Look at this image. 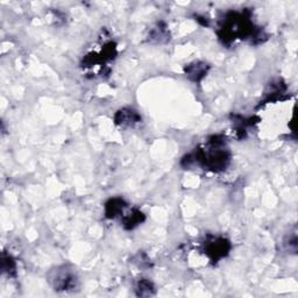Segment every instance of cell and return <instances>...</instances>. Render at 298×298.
I'll return each mask as SVG.
<instances>
[{
    "mask_svg": "<svg viewBox=\"0 0 298 298\" xmlns=\"http://www.w3.org/2000/svg\"><path fill=\"white\" fill-rule=\"evenodd\" d=\"M229 244L224 239H214L206 245V253L212 261H218L228 253Z\"/></svg>",
    "mask_w": 298,
    "mask_h": 298,
    "instance_id": "obj_1",
    "label": "cell"
},
{
    "mask_svg": "<svg viewBox=\"0 0 298 298\" xmlns=\"http://www.w3.org/2000/svg\"><path fill=\"white\" fill-rule=\"evenodd\" d=\"M74 285V277L71 273L68 270H62V272L56 273L54 277V287L57 290H67V289L73 288Z\"/></svg>",
    "mask_w": 298,
    "mask_h": 298,
    "instance_id": "obj_2",
    "label": "cell"
},
{
    "mask_svg": "<svg viewBox=\"0 0 298 298\" xmlns=\"http://www.w3.org/2000/svg\"><path fill=\"white\" fill-rule=\"evenodd\" d=\"M140 121L139 114L135 111L130 110V108H123L117 113L116 123L118 125H127L130 126L133 124Z\"/></svg>",
    "mask_w": 298,
    "mask_h": 298,
    "instance_id": "obj_3",
    "label": "cell"
},
{
    "mask_svg": "<svg viewBox=\"0 0 298 298\" xmlns=\"http://www.w3.org/2000/svg\"><path fill=\"white\" fill-rule=\"evenodd\" d=\"M186 74H188L189 77L192 80H195V82H198V80H200L204 77V74H206L207 71V65L204 63H194L188 65V67L185 68Z\"/></svg>",
    "mask_w": 298,
    "mask_h": 298,
    "instance_id": "obj_4",
    "label": "cell"
},
{
    "mask_svg": "<svg viewBox=\"0 0 298 298\" xmlns=\"http://www.w3.org/2000/svg\"><path fill=\"white\" fill-rule=\"evenodd\" d=\"M125 206L126 205L123 199H119V198L111 199L106 204V216L108 218H114V217H117L120 212H123Z\"/></svg>",
    "mask_w": 298,
    "mask_h": 298,
    "instance_id": "obj_5",
    "label": "cell"
},
{
    "mask_svg": "<svg viewBox=\"0 0 298 298\" xmlns=\"http://www.w3.org/2000/svg\"><path fill=\"white\" fill-rule=\"evenodd\" d=\"M144 220V217H142V213L139 212V211H134L132 214H128V216L125 217L124 219V225L126 226L127 228H133L135 225H138Z\"/></svg>",
    "mask_w": 298,
    "mask_h": 298,
    "instance_id": "obj_6",
    "label": "cell"
},
{
    "mask_svg": "<svg viewBox=\"0 0 298 298\" xmlns=\"http://www.w3.org/2000/svg\"><path fill=\"white\" fill-rule=\"evenodd\" d=\"M138 291L140 296H150L154 293V287L149 281H141L138 285Z\"/></svg>",
    "mask_w": 298,
    "mask_h": 298,
    "instance_id": "obj_7",
    "label": "cell"
}]
</instances>
